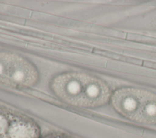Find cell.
Returning a JSON list of instances; mask_svg holds the SVG:
<instances>
[{
  "mask_svg": "<svg viewBox=\"0 0 156 138\" xmlns=\"http://www.w3.org/2000/svg\"><path fill=\"white\" fill-rule=\"evenodd\" d=\"M40 79L37 66L20 54L0 50V84L24 89L36 86Z\"/></svg>",
  "mask_w": 156,
  "mask_h": 138,
  "instance_id": "obj_2",
  "label": "cell"
},
{
  "mask_svg": "<svg viewBox=\"0 0 156 138\" xmlns=\"http://www.w3.org/2000/svg\"><path fill=\"white\" fill-rule=\"evenodd\" d=\"M15 111L0 105V138H7L9 126Z\"/></svg>",
  "mask_w": 156,
  "mask_h": 138,
  "instance_id": "obj_5",
  "label": "cell"
},
{
  "mask_svg": "<svg viewBox=\"0 0 156 138\" xmlns=\"http://www.w3.org/2000/svg\"><path fill=\"white\" fill-rule=\"evenodd\" d=\"M39 124L32 117L15 111L7 138H42Z\"/></svg>",
  "mask_w": 156,
  "mask_h": 138,
  "instance_id": "obj_4",
  "label": "cell"
},
{
  "mask_svg": "<svg viewBox=\"0 0 156 138\" xmlns=\"http://www.w3.org/2000/svg\"><path fill=\"white\" fill-rule=\"evenodd\" d=\"M42 138H75L72 136L61 132H52L48 133Z\"/></svg>",
  "mask_w": 156,
  "mask_h": 138,
  "instance_id": "obj_6",
  "label": "cell"
},
{
  "mask_svg": "<svg viewBox=\"0 0 156 138\" xmlns=\"http://www.w3.org/2000/svg\"><path fill=\"white\" fill-rule=\"evenodd\" d=\"M156 94L134 88H122L112 95L111 103L114 109L131 121L145 124L149 109Z\"/></svg>",
  "mask_w": 156,
  "mask_h": 138,
  "instance_id": "obj_3",
  "label": "cell"
},
{
  "mask_svg": "<svg viewBox=\"0 0 156 138\" xmlns=\"http://www.w3.org/2000/svg\"><path fill=\"white\" fill-rule=\"evenodd\" d=\"M49 88L63 102L76 107L96 108L110 101L111 90L101 79L77 71L64 72L53 77Z\"/></svg>",
  "mask_w": 156,
  "mask_h": 138,
  "instance_id": "obj_1",
  "label": "cell"
}]
</instances>
